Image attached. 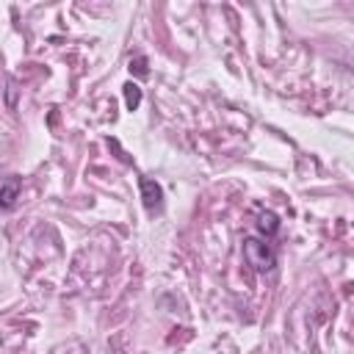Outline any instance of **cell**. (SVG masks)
Masks as SVG:
<instances>
[{"label":"cell","instance_id":"1","mask_svg":"<svg viewBox=\"0 0 354 354\" xmlns=\"http://www.w3.org/2000/svg\"><path fill=\"white\" fill-rule=\"evenodd\" d=\"M243 260H246V266H252L257 274H266V271H271L274 266H277V254H274V249L263 241V238H243Z\"/></svg>","mask_w":354,"mask_h":354},{"label":"cell","instance_id":"2","mask_svg":"<svg viewBox=\"0 0 354 354\" xmlns=\"http://www.w3.org/2000/svg\"><path fill=\"white\" fill-rule=\"evenodd\" d=\"M138 188H141V205H144V210L149 216L158 213L163 207V188H160V183L152 180V177H141L138 180Z\"/></svg>","mask_w":354,"mask_h":354},{"label":"cell","instance_id":"3","mask_svg":"<svg viewBox=\"0 0 354 354\" xmlns=\"http://www.w3.org/2000/svg\"><path fill=\"white\" fill-rule=\"evenodd\" d=\"M22 191V177H6V183L0 185V210H11L19 199Z\"/></svg>","mask_w":354,"mask_h":354},{"label":"cell","instance_id":"6","mask_svg":"<svg viewBox=\"0 0 354 354\" xmlns=\"http://www.w3.org/2000/svg\"><path fill=\"white\" fill-rule=\"evenodd\" d=\"M133 75H138V77H147L149 75V69H147V58L144 55H136V58H130V66H127Z\"/></svg>","mask_w":354,"mask_h":354},{"label":"cell","instance_id":"4","mask_svg":"<svg viewBox=\"0 0 354 354\" xmlns=\"http://www.w3.org/2000/svg\"><path fill=\"white\" fill-rule=\"evenodd\" d=\"M257 230H260L266 238L277 235V232H279V216L271 213V210H263V213L257 216Z\"/></svg>","mask_w":354,"mask_h":354},{"label":"cell","instance_id":"5","mask_svg":"<svg viewBox=\"0 0 354 354\" xmlns=\"http://www.w3.org/2000/svg\"><path fill=\"white\" fill-rule=\"evenodd\" d=\"M122 91H124V105H127V111H136V108L141 105V97H144V94H141V86L130 80V83L122 86Z\"/></svg>","mask_w":354,"mask_h":354}]
</instances>
